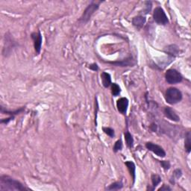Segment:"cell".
Instances as JSON below:
<instances>
[{"label": "cell", "mask_w": 191, "mask_h": 191, "mask_svg": "<svg viewBox=\"0 0 191 191\" xmlns=\"http://www.w3.org/2000/svg\"><path fill=\"white\" fill-rule=\"evenodd\" d=\"M19 181L15 180L8 175H2L0 177V190H28Z\"/></svg>", "instance_id": "cell-1"}, {"label": "cell", "mask_w": 191, "mask_h": 191, "mask_svg": "<svg viewBox=\"0 0 191 191\" xmlns=\"http://www.w3.org/2000/svg\"><path fill=\"white\" fill-rule=\"evenodd\" d=\"M183 96L178 88H170L165 93V100L170 105H175L182 101Z\"/></svg>", "instance_id": "cell-2"}, {"label": "cell", "mask_w": 191, "mask_h": 191, "mask_svg": "<svg viewBox=\"0 0 191 191\" xmlns=\"http://www.w3.org/2000/svg\"><path fill=\"white\" fill-rule=\"evenodd\" d=\"M101 2H95L93 1L90 5L86 8V9L84 11L83 14L81 15V18H80L79 21H81L82 23H86L90 20V17L96 11L98 10L99 7V4Z\"/></svg>", "instance_id": "cell-3"}, {"label": "cell", "mask_w": 191, "mask_h": 191, "mask_svg": "<svg viewBox=\"0 0 191 191\" xmlns=\"http://www.w3.org/2000/svg\"><path fill=\"white\" fill-rule=\"evenodd\" d=\"M165 79L170 85H175L182 81L183 76L175 69H169L165 73Z\"/></svg>", "instance_id": "cell-4"}, {"label": "cell", "mask_w": 191, "mask_h": 191, "mask_svg": "<svg viewBox=\"0 0 191 191\" xmlns=\"http://www.w3.org/2000/svg\"><path fill=\"white\" fill-rule=\"evenodd\" d=\"M153 19L155 23L161 26H166L169 23L168 17L161 7H157L154 10Z\"/></svg>", "instance_id": "cell-5"}, {"label": "cell", "mask_w": 191, "mask_h": 191, "mask_svg": "<svg viewBox=\"0 0 191 191\" xmlns=\"http://www.w3.org/2000/svg\"><path fill=\"white\" fill-rule=\"evenodd\" d=\"M146 147L147 150L153 152L157 156L160 157H164L166 156V152L159 145L152 143V142H148V143H146Z\"/></svg>", "instance_id": "cell-6"}, {"label": "cell", "mask_w": 191, "mask_h": 191, "mask_svg": "<svg viewBox=\"0 0 191 191\" xmlns=\"http://www.w3.org/2000/svg\"><path fill=\"white\" fill-rule=\"evenodd\" d=\"M31 39L34 41V47L37 55H39L41 51L42 46V35L40 31L34 32L31 34Z\"/></svg>", "instance_id": "cell-7"}, {"label": "cell", "mask_w": 191, "mask_h": 191, "mask_svg": "<svg viewBox=\"0 0 191 191\" xmlns=\"http://www.w3.org/2000/svg\"><path fill=\"white\" fill-rule=\"evenodd\" d=\"M128 99L125 97L120 98L117 102V108L118 111L121 113L122 114L125 115L127 113L128 107Z\"/></svg>", "instance_id": "cell-8"}, {"label": "cell", "mask_w": 191, "mask_h": 191, "mask_svg": "<svg viewBox=\"0 0 191 191\" xmlns=\"http://www.w3.org/2000/svg\"><path fill=\"white\" fill-rule=\"evenodd\" d=\"M164 113L165 117L167 118H168L169 120H172V121L178 122L180 120V117L177 114L176 112L172 109V108H170V107H166L164 108Z\"/></svg>", "instance_id": "cell-9"}, {"label": "cell", "mask_w": 191, "mask_h": 191, "mask_svg": "<svg viewBox=\"0 0 191 191\" xmlns=\"http://www.w3.org/2000/svg\"><path fill=\"white\" fill-rule=\"evenodd\" d=\"M146 19L145 16H135V17L132 19V24L134 26H135L138 29H140L143 27L144 24L146 23Z\"/></svg>", "instance_id": "cell-10"}, {"label": "cell", "mask_w": 191, "mask_h": 191, "mask_svg": "<svg viewBox=\"0 0 191 191\" xmlns=\"http://www.w3.org/2000/svg\"><path fill=\"white\" fill-rule=\"evenodd\" d=\"M125 164L127 167V168H128V171H129V173L131 176H132L134 184L135 182V179H136V166H135V164L133 161H131V160L126 161Z\"/></svg>", "instance_id": "cell-11"}, {"label": "cell", "mask_w": 191, "mask_h": 191, "mask_svg": "<svg viewBox=\"0 0 191 191\" xmlns=\"http://www.w3.org/2000/svg\"><path fill=\"white\" fill-rule=\"evenodd\" d=\"M101 78L102 82H103V85L105 88H108L111 85V76L109 73H106V72H103L101 74Z\"/></svg>", "instance_id": "cell-12"}, {"label": "cell", "mask_w": 191, "mask_h": 191, "mask_svg": "<svg viewBox=\"0 0 191 191\" xmlns=\"http://www.w3.org/2000/svg\"><path fill=\"white\" fill-rule=\"evenodd\" d=\"M134 60L132 59V58H129L128 59H126L125 61H117V62H108L109 63H112V64L117 65V66L119 67H127V66H130L132 65V67L133 65H135L136 63H133Z\"/></svg>", "instance_id": "cell-13"}, {"label": "cell", "mask_w": 191, "mask_h": 191, "mask_svg": "<svg viewBox=\"0 0 191 191\" xmlns=\"http://www.w3.org/2000/svg\"><path fill=\"white\" fill-rule=\"evenodd\" d=\"M124 136H125V143H126L127 146L128 148H132L134 145V138L132 137V135H131L130 132L128 131H126L124 134Z\"/></svg>", "instance_id": "cell-14"}, {"label": "cell", "mask_w": 191, "mask_h": 191, "mask_svg": "<svg viewBox=\"0 0 191 191\" xmlns=\"http://www.w3.org/2000/svg\"><path fill=\"white\" fill-rule=\"evenodd\" d=\"M0 110H1V113L6 114L10 115V116H11V117H14V115H17V114H20L21 112H23V110H25V107H23V108H20V109L14 110V111H10V110L4 109V108H3L2 106H1Z\"/></svg>", "instance_id": "cell-15"}, {"label": "cell", "mask_w": 191, "mask_h": 191, "mask_svg": "<svg viewBox=\"0 0 191 191\" xmlns=\"http://www.w3.org/2000/svg\"><path fill=\"white\" fill-rule=\"evenodd\" d=\"M123 187V182L120 181V182H114V183L110 184L106 189L108 190H121Z\"/></svg>", "instance_id": "cell-16"}, {"label": "cell", "mask_w": 191, "mask_h": 191, "mask_svg": "<svg viewBox=\"0 0 191 191\" xmlns=\"http://www.w3.org/2000/svg\"><path fill=\"white\" fill-rule=\"evenodd\" d=\"M184 148L187 153H190L191 150V141H190V132H188L186 135L185 141H184Z\"/></svg>", "instance_id": "cell-17"}, {"label": "cell", "mask_w": 191, "mask_h": 191, "mask_svg": "<svg viewBox=\"0 0 191 191\" xmlns=\"http://www.w3.org/2000/svg\"><path fill=\"white\" fill-rule=\"evenodd\" d=\"M167 52L168 55H170L172 57L176 56L178 53V47L175 45H171L167 48Z\"/></svg>", "instance_id": "cell-18"}, {"label": "cell", "mask_w": 191, "mask_h": 191, "mask_svg": "<svg viewBox=\"0 0 191 191\" xmlns=\"http://www.w3.org/2000/svg\"><path fill=\"white\" fill-rule=\"evenodd\" d=\"M110 86H111V93L114 96H117L120 95V93H121V88L119 85H117V83H112Z\"/></svg>", "instance_id": "cell-19"}, {"label": "cell", "mask_w": 191, "mask_h": 191, "mask_svg": "<svg viewBox=\"0 0 191 191\" xmlns=\"http://www.w3.org/2000/svg\"><path fill=\"white\" fill-rule=\"evenodd\" d=\"M151 179H152V187H153L154 189L161 182V178L158 175H157V174H153V175H152Z\"/></svg>", "instance_id": "cell-20"}, {"label": "cell", "mask_w": 191, "mask_h": 191, "mask_svg": "<svg viewBox=\"0 0 191 191\" xmlns=\"http://www.w3.org/2000/svg\"><path fill=\"white\" fill-rule=\"evenodd\" d=\"M182 175V170H179V169H176L175 171L173 172V174H172V181H171V182H172V184L175 183V180H176V179H178L179 178H181V176Z\"/></svg>", "instance_id": "cell-21"}, {"label": "cell", "mask_w": 191, "mask_h": 191, "mask_svg": "<svg viewBox=\"0 0 191 191\" xmlns=\"http://www.w3.org/2000/svg\"><path fill=\"white\" fill-rule=\"evenodd\" d=\"M103 132H105L107 135H108V136L111 137V138H113V137H114V135H115L114 130L113 128H110V127H103Z\"/></svg>", "instance_id": "cell-22"}, {"label": "cell", "mask_w": 191, "mask_h": 191, "mask_svg": "<svg viewBox=\"0 0 191 191\" xmlns=\"http://www.w3.org/2000/svg\"><path fill=\"white\" fill-rule=\"evenodd\" d=\"M122 149H123V142H122L121 139H120V140H118L115 143L114 146L113 150L114 152H117L119 151L122 150Z\"/></svg>", "instance_id": "cell-23"}, {"label": "cell", "mask_w": 191, "mask_h": 191, "mask_svg": "<svg viewBox=\"0 0 191 191\" xmlns=\"http://www.w3.org/2000/svg\"><path fill=\"white\" fill-rule=\"evenodd\" d=\"M160 164H161V166H162V167H163L164 170H170V168L171 167V164H170L169 160H160Z\"/></svg>", "instance_id": "cell-24"}, {"label": "cell", "mask_w": 191, "mask_h": 191, "mask_svg": "<svg viewBox=\"0 0 191 191\" xmlns=\"http://www.w3.org/2000/svg\"><path fill=\"white\" fill-rule=\"evenodd\" d=\"M146 14H148L149 12L151 11V8H152V2H146Z\"/></svg>", "instance_id": "cell-25"}, {"label": "cell", "mask_w": 191, "mask_h": 191, "mask_svg": "<svg viewBox=\"0 0 191 191\" xmlns=\"http://www.w3.org/2000/svg\"><path fill=\"white\" fill-rule=\"evenodd\" d=\"M172 190V189H171L168 185L164 184L160 188L158 189V191H167V190Z\"/></svg>", "instance_id": "cell-26"}, {"label": "cell", "mask_w": 191, "mask_h": 191, "mask_svg": "<svg viewBox=\"0 0 191 191\" xmlns=\"http://www.w3.org/2000/svg\"><path fill=\"white\" fill-rule=\"evenodd\" d=\"M89 68L91 70H93V71H97L99 70V67L96 63H92V64L89 66Z\"/></svg>", "instance_id": "cell-27"}, {"label": "cell", "mask_w": 191, "mask_h": 191, "mask_svg": "<svg viewBox=\"0 0 191 191\" xmlns=\"http://www.w3.org/2000/svg\"><path fill=\"white\" fill-rule=\"evenodd\" d=\"M14 117H10L9 118H7V119H4V120H1V123H5V124H7V123H9L10 121H11V120H14Z\"/></svg>", "instance_id": "cell-28"}, {"label": "cell", "mask_w": 191, "mask_h": 191, "mask_svg": "<svg viewBox=\"0 0 191 191\" xmlns=\"http://www.w3.org/2000/svg\"><path fill=\"white\" fill-rule=\"evenodd\" d=\"M150 128H151V130L152 131V132H155V131H156V129H157V125H155V123H152V125H151Z\"/></svg>", "instance_id": "cell-29"}]
</instances>
